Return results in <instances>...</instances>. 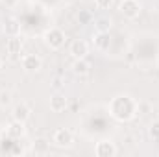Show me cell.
Instances as JSON below:
<instances>
[{"label":"cell","instance_id":"4fadbf2b","mask_svg":"<svg viewBox=\"0 0 159 157\" xmlns=\"http://www.w3.org/2000/svg\"><path fill=\"white\" fill-rule=\"evenodd\" d=\"M69 105V100L61 94V92H56L54 96H50V109L54 113H63Z\"/></svg>","mask_w":159,"mask_h":157},{"label":"cell","instance_id":"ac0fdd59","mask_svg":"<svg viewBox=\"0 0 159 157\" xmlns=\"http://www.w3.org/2000/svg\"><path fill=\"white\" fill-rule=\"evenodd\" d=\"M148 135H150L154 141H159V120H154V122L148 126Z\"/></svg>","mask_w":159,"mask_h":157},{"label":"cell","instance_id":"7a4b0ae2","mask_svg":"<svg viewBox=\"0 0 159 157\" xmlns=\"http://www.w3.org/2000/svg\"><path fill=\"white\" fill-rule=\"evenodd\" d=\"M43 41L50 50H59V48H63V44L67 41V35L59 28H48L44 32V35H43Z\"/></svg>","mask_w":159,"mask_h":157},{"label":"cell","instance_id":"7402d4cb","mask_svg":"<svg viewBox=\"0 0 159 157\" xmlns=\"http://www.w3.org/2000/svg\"><path fill=\"white\" fill-rule=\"evenodd\" d=\"M2 67H4V63H2V57H0V70H2Z\"/></svg>","mask_w":159,"mask_h":157},{"label":"cell","instance_id":"30bf717a","mask_svg":"<svg viewBox=\"0 0 159 157\" xmlns=\"http://www.w3.org/2000/svg\"><path fill=\"white\" fill-rule=\"evenodd\" d=\"M93 44H94V48L98 50V52H107L109 50V46H111V37H109V32H96V35L93 37Z\"/></svg>","mask_w":159,"mask_h":157},{"label":"cell","instance_id":"7c38bea8","mask_svg":"<svg viewBox=\"0 0 159 157\" xmlns=\"http://www.w3.org/2000/svg\"><path fill=\"white\" fill-rule=\"evenodd\" d=\"M2 32L7 35V37H13V35H20V22L15 19V17H7L2 24Z\"/></svg>","mask_w":159,"mask_h":157},{"label":"cell","instance_id":"9a60e30c","mask_svg":"<svg viewBox=\"0 0 159 157\" xmlns=\"http://www.w3.org/2000/svg\"><path fill=\"white\" fill-rule=\"evenodd\" d=\"M72 72H74L76 76H87V74L91 72V63H89L85 57L74 59V63H72Z\"/></svg>","mask_w":159,"mask_h":157},{"label":"cell","instance_id":"6da1fadb","mask_svg":"<svg viewBox=\"0 0 159 157\" xmlns=\"http://www.w3.org/2000/svg\"><path fill=\"white\" fill-rule=\"evenodd\" d=\"M109 115L119 120L128 122L137 115V100L131 98L129 94H119L109 102Z\"/></svg>","mask_w":159,"mask_h":157},{"label":"cell","instance_id":"8992f818","mask_svg":"<svg viewBox=\"0 0 159 157\" xmlns=\"http://www.w3.org/2000/svg\"><path fill=\"white\" fill-rule=\"evenodd\" d=\"M20 67L24 72H37L43 67V61L35 54H24V56H20Z\"/></svg>","mask_w":159,"mask_h":157},{"label":"cell","instance_id":"277c9868","mask_svg":"<svg viewBox=\"0 0 159 157\" xmlns=\"http://www.w3.org/2000/svg\"><path fill=\"white\" fill-rule=\"evenodd\" d=\"M52 142L59 148H69L74 144V133L67 128H57L52 135Z\"/></svg>","mask_w":159,"mask_h":157},{"label":"cell","instance_id":"ffe728a7","mask_svg":"<svg viewBox=\"0 0 159 157\" xmlns=\"http://www.w3.org/2000/svg\"><path fill=\"white\" fill-rule=\"evenodd\" d=\"M111 4H113V0H94V6L100 9H109Z\"/></svg>","mask_w":159,"mask_h":157},{"label":"cell","instance_id":"5bb4252c","mask_svg":"<svg viewBox=\"0 0 159 157\" xmlns=\"http://www.w3.org/2000/svg\"><path fill=\"white\" fill-rule=\"evenodd\" d=\"M30 150L35 155H46V154H50V142L46 139H35V141H32Z\"/></svg>","mask_w":159,"mask_h":157},{"label":"cell","instance_id":"44dd1931","mask_svg":"<svg viewBox=\"0 0 159 157\" xmlns=\"http://www.w3.org/2000/svg\"><path fill=\"white\" fill-rule=\"evenodd\" d=\"M2 4H4L6 7H17L19 0H2Z\"/></svg>","mask_w":159,"mask_h":157},{"label":"cell","instance_id":"5b68a950","mask_svg":"<svg viewBox=\"0 0 159 157\" xmlns=\"http://www.w3.org/2000/svg\"><path fill=\"white\" fill-rule=\"evenodd\" d=\"M117 152H119V150H117L115 142L109 141V139H102V141H98L96 146H94V154H96V157H115Z\"/></svg>","mask_w":159,"mask_h":157},{"label":"cell","instance_id":"3957f363","mask_svg":"<svg viewBox=\"0 0 159 157\" xmlns=\"http://www.w3.org/2000/svg\"><path fill=\"white\" fill-rule=\"evenodd\" d=\"M141 2L139 0H120L119 2V11L126 19H137L141 15Z\"/></svg>","mask_w":159,"mask_h":157},{"label":"cell","instance_id":"9c48e42d","mask_svg":"<svg viewBox=\"0 0 159 157\" xmlns=\"http://www.w3.org/2000/svg\"><path fill=\"white\" fill-rule=\"evenodd\" d=\"M24 133H26L24 122L11 120V122L6 126V135H7L9 139H13V141H17V139H20V137H24Z\"/></svg>","mask_w":159,"mask_h":157},{"label":"cell","instance_id":"8fae6325","mask_svg":"<svg viewBox=\"0 0 159 157\" xmlns=\"http://www.w3.org/2000/svg\"><path fill=\"white\" fill-rule=\"evenodd\" d=\"M20 52H22V39L19 35L7 37V41H6V54L11 56V57H17V56H20Z\"/></svg>","mask_w":159,"mask_h":157},{"label":"cell","instance_id":"52a82bcc","mask_svg":"<svg viewBox=\"0 0 159 157\" xmlns=\"http://www.w3.org/2000/svg\"><path fill=\"white\" fill-rule=\"evenodd\" d=\"M32 117V107L26 104V102H19L11 107V118L13 120H19V122H28Z\"/></svg>","mask_w":159,"mask_h":157},{"label":"cell","instance_id":"ba28073f","mask_svg":"<svg viewBox=\"0 0 159 157\" xmlns=\"http://www.w3.org/2000/svg\"><path fill=\"white\" fill-rule=\"evenodd\" d=\"M69 54H70L74 59L87 57V54H89V44H87V41H83V39H74L70 44H69Z\"/></svg>","mask_w":159,"mask_h":157},{"label":"cell","instance_id":"2e32d148","mask_svg":"<svg viewBox=\"0 0 159 157\" xmlns=\"http://www.w3.org/2000/svg\"><path fill=\"white\" fill-rule=\"evenodd\" d=\"M111 26H113V22H111V19H106V17H102V19H98L96 22H94V28H96V32H109L111 30Z\"/></svg>","mask_w":159,"mask_h":157},{"label":"cell","instance_id":"d6986e66","mask_svg":"<svg viewBox=\"0 0 159 157\" xmlns=\"http://www.w3.org/2000/svg\"><path fill=\"white\" fill-rule=\"evenodd\" d=\"M150 111V105L146 102H137V115H146Z\"/></svg>","mask_w":159,"mask_h":157},{"label":"cell","instance_id":"603a6c76","mask_svg":"<svg viewBox=\"0 0 159 157\" xmlns=\"http://www.w3.org/2000/svg\"><path fill=\"white\" fill-rule=\"evenodd\" d=\"M0 142H2V133H0Z\"/></svg>","mask_w":159,"mask_h":157},{"label":"cell","instance_id":"e0dca14e","mask_svg":"<svg viewBox=\"0 0 159 157\" xmlns=\"http://www.w3.org/2000/svg\"><path fill=\"white\" fill-rule=\"evenodd\" d=\"M13 104V94H11V91H0V107H9Z\"/></svg>","mask_w":159,"mask_h":157}]
</instances>
